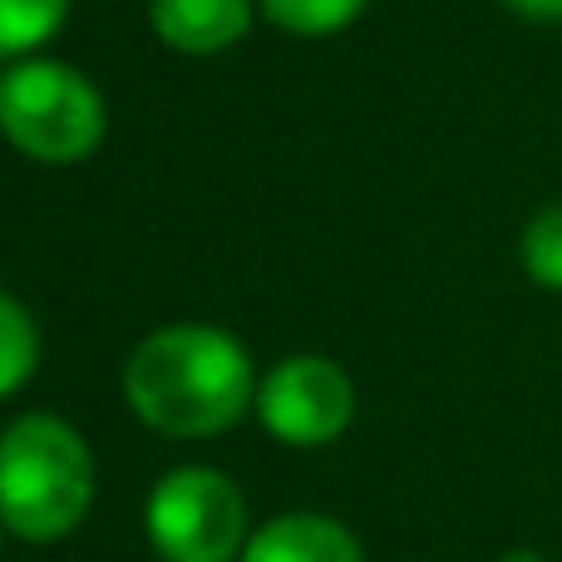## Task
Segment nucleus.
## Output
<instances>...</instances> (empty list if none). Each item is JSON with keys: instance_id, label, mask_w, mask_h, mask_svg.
Returning a JSON list of instances; mask_svg holds the SVG:
<instances>
[{"instance_id": "1", "label": "nucleus", "mask_w": 562, "mask_h": 562, "mask_svg": "<svg viewBox=\"0 0 562 562\" xmlns=\"http://www.w3.org/2000/svg\"><path fill=\"white\" fill-rule=\"evenodd\" d=\"M257 370L247 346L223 326L178 321L134 346L124 400L148 429L168 439H213L257 405Z\"/></svg>"}, {"instance_id": "2", "label": "nucleus", "mask_w": 562, "mask_h": 562, "mask_svg": "<svg viewBox=\"0 0 562 562\" xmlns=\"http://www.w3.org/2000/svg\"><path fill=\"white\" fill-rule=\"evenodd\" d=\"M94 454L69 419L49 409L0 429V524L20 543H59L89 518Z\"/></svg>"}, {"instance_id": "3", "label": "nucleus", "mask_w": 562, "mask_h": 562, "mask_svg": "<svg viewBox=\"0 0 562 562\" xmlns=\"http://www.w3.org/2000/svg\"><path fill=\"white\" fill-rule=\"evenodd\" d=\"M104 128V94L65 59L30 55L0 75V134L35 164H85Z\"/></svg>"}, {"instance_id": "4", "label": "nucleus", "mask_w": 562, "mask_h": 562, "mask_svg": "<svg viewBox=\"0 0 562 562\" xmlns=\"http://www.w3.org/2000/svg\"><path fill=\"white\" fill-rule=\"evenodd\" d=\"M144 533L164 562H237L252 538L247 498L223 469L183 464L154 484Z\"/></svg>"}, {"instance_id": "5", "label": "nucleus", "mask_w": 562, "mask_h": 562, "mask_svg": "<svg viewBox=\"0 0 562 562\" xmlns=\"http://www.w3.org/2000/svg\"><path fill=\"white\" fill-rule=\"evenodd\" d=\"M257 419L291 449H321L356 419V385L326 356H286L257 385Z\"/></svg>"}, {"instance_id": "6", "label": "nucleus", "mask_w": 562, "mask_h": 562, "mask_svg": "<svg viewBox=\"0 0 562 562\" xmlns=\"http://www.w3.org/2000/svg\"><path fill=\"white\" fill-rule=\"evenodd\" d=\"M237 562H366L360 538L330 514H277L252 528Z\"/></svg>"}, {"instance_id": "7", "label": "nucleus", "mask_w": 562, "mask_h": 562, "mask_svg": "<svg viewBox=\"0 0 562 562\" xmlns=\"http://www.w3.org/2000/svg\"><path fill=\"white\" fill-rule=\"evenodd\" d=\"M148 20L178 55H217L252 30V0H148Z\"/></svg>"}, {"instance_id": "8", "label": "nucleus", "mask_w": 562, "mask_h": 562, "mask_svg": "<svg viewBox=\"0 0 562 562\" xmlns=\"http://www.w3.org/2000/svg\"><path fill=\"white\" fill-rule=\"evenodd\" d=\"M69 0H0V55L30 59L40 45L59 35Z\"/></svg>"}, {"instance_id": "9", "label": "nucleus", "mask_w": 562, "mask_h": 562, "mask_svg": "<svg viewBox=\"0 0 562 562\" xmlns=\"http://www.w3.org/2000/svg\"><path fill=\"white\" fill-rule=\"evenodd\" d=\"M40 366V330L35 316L10 291H0V400H10Z\"/></svg>"}, {"instance_id": "10", "label": "nucleus", "mask_w": 562, "mask_h": 562, "mask_svg": "<svg viewBox=\"0 0 562 562\" xmlns=\"http://www.w3.org/2000/svg\"><path fill=\"white\" fill-rule=\"evenodd\" d=\"M262 10L277 30H286V35L321 40V35L346 30L350 20L366 10V0H262Z\"/></svg>"}, {"instance_id": "11", "label": "nucleus", "mask_w": 562, "mask_h": 562, "mask_svg": "<svg viewBox=\"0 0 562 562\" xmlns=\"http://www.w3.org/2000/svg\"><path fill=\"white\" fill-rule=\"evenodd\" d=\"M518 257H524V272L548 291H562V198L548 203L543 213L528 217L524 243H518Z\"/></svg>"}, {"instance_id": "12", "label": "nucleus", "mask_w": 562, "mask_h": 562, "mask_svg": "<svg viewBox=\"0 0 562 562\" xmlns=\"http://www.w3.org/2000/svg\"><path fill=\"white\" fill-rule=\"evenodd\" d=\"M528 20H562V0H508Z\"/></svg>"}, {"instance_id": "13", "label": "nucleus", "mask_w": 562, "mask_h": 562, "mask_svg": "<svg viewBox=\"0 0 562 562\" xmlns=\"http://www.w3.org/2000/svg\"><path fill=\"white\" fill-rule=\"evenodd\" d=\"M498 562H548V558L538 553V548H508V553L498 558Z\"/></svg>"}, {"instance_id": "14", "label": "nucleus", "mask_w": 562, "mask_h": 562, "mask_svg": "<svg viewBox=\"0 0 562 562\" xmlns=\"http://www.w3.org/2000/svg\"><path fill=\"white\" fill-rule=\"evenodd\" d=\"M0 543H5V524H0Z\"/></svg>"}]
</instances>
